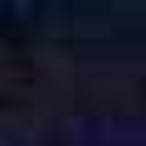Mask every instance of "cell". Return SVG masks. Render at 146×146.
<instances>
[]
</instances>
